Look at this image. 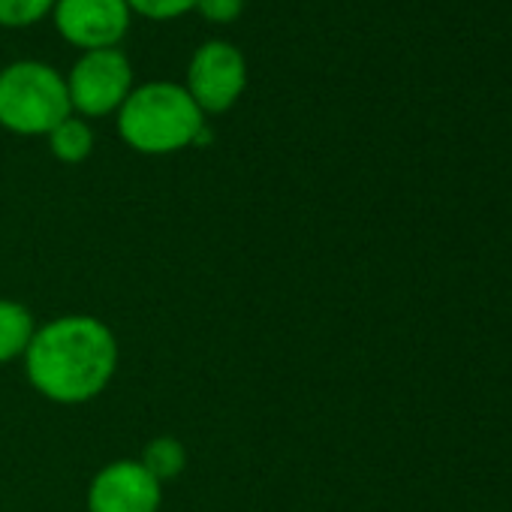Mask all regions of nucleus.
Instances as JSON below:
<instances>
[{
  "label": "nucleus",
  "mask_w": 512,
  "mask_h": 512,
  "mask_svg": "<svg viewBox=\"0 0 512 512\" xmlns=\"http://www.w3.org/2000/svg\"><path fill=\"white\" fill-rule=\"evenodd\" d=\"M121 362L115 332L91 314H64L37 326L25 353L28 383L55 404H88L106 392Z\"/></svg>",
  "instance_id": "obj_1"
},
{
  "label": "nucleus",
  "mask_w": 512,
  "mask_h": 512,
  "mask_svg": "<svg viewBox=\"0 0 512 512\" xmlns=\"http://www.w3.org/2000/svg\"><path fill=\"white\" fill-rule=\"evenodd\" d=\"M118 133L133 151L163 157L196 145L205 136V115L184 85L148 82L118 109Z\"/></svg>",
  "instance_id": "obj_2"
},
{
  "label": "nucleus",
  "mask_w": 512,
  "mask_h": 512,
  "mask_svg": "<svg viewBox=\"0 0 512 512\" xmlns=\"http://www.w3.org/2000/svg\"><path fill=\"white\" fill-rule=\"evenodd\" d=\"M73 115L67 79L43 61L0 70V127L16 136H49Z\"/></svg>",
  "instance_id": "obj_3"
},
{
  "label": "nucleus",
  "mask_w": 512,
  "mask_h": 512,
  "mask_svg": "<svg viewBox=\"0 0 512 512\" xmlns=\"http://www.w3.org/2000/svg\"><path fill=\"white\" fill-rule=\"evenodd\" d=\"M133 88V67L121 49L85 52L67 76L70 106L79 118L118 115Z\"/></svg>",
  "instance_id": "obj_4"
},
{
  "label": "nucleus",
  "mask_w": 512,
  "mask_h": 512,
  "mask_svg": "<svg viewBox=\"0 0 512 512\" xmlns=\"http://www.w3.org/2000/svg\"><path fill=\"white\" fill-rule=\"evenodd\" d=\"M184 88L202 109V115L229 112L247 88V61L241 49L223 40L202 43L187 64Z\"/></svg>",
  "instance_id": "obj_5"
},
{
  "label": "nucleus",
  "mask_w": 512,
  "mask_h": 512,
  "mask_svg": "<svg viewBox=\"0 0 512 512\" xmlns=\"http://www.w3.org/2000/svg\"><path fill=\"white\" fill-rule=\"evenodd\" d=\"M58 34L82 49V52H100V49H118L124 34L130 31V7L127 0H58L52 10Z\"/></svg>",
  "instance_id": "obj_6"
},
{
  "label": "nucleus",
  "mask_w": 512,
  "mask_h": 512,
  "mask_svg": "<svg viewBox=\"0 0 512 512\" xmlns=\"http://www.w3.org/2000/svg\"><path fill=\"white\" fill-rule=\"evenodd\" d=\"M85 503L88 512H160L163 485L139 458H118L94 473Z\"/></svg>",
  "instance_id": "obj_7"
},
{
  "label": "nucleus",
  "mask_w": 512,
  "mask_h": 512,
  "mask_svg": "<svg viewBox=\"0 0 512 512\" xmlns=\"http://www.w3.org/2000/svg\"><path fill=\"white\" fill-rule=\"evenodd\" d=\"M37 332V320L28 305L16 299H0V365L25 359Z\"/></svg>",
  "instance_id": "obj_8"
},
{
  "label": "nucleus",
  "mask_w": 512,
  "mask_h": 512,
  "mask_svg": "<svg viewBox=\"0 0 512 512\" xmlns=\"http://www.w3.org/2000/svg\"><path fill=\"white\" fill-rule=\"evenodd\" d=\"M46 139H49L52 154H55L61 163H70V166L85 163V160L91 157V151H94V130H91V124H88L85 118H79V115L64 118Z\"/></svg>",
  "instance_id": "obj_9"
},
{
  "label": "nucleus",
  "mask_w": 512,
  "mask_h": 512,
  "mask_svg": "<svg viewBox=\"0 0 512 512\" xmlns=\"http://www.w3.org/2000/svg\"><path fill=\"white\" fill-rule=\"evenodd\" d=\"M139 461L163 485V482H172V479H178L184 473V467H187V446L178 437L160 434V437L145 443Z\"/></svg>",
  "instance_id": "obj_10"
},
{
  "label": "nucleus",
  "mask_w": 512,
  "mask_h": 512,
  "mask_svg": "<svg viewBox=\"0 0 512 512\" xmlns=\"http://www.w3.org/2000/svg\"><path fill=\"white\" fill-rule=\"evenodd\" d=\"M58 0H0V25L4 28H31L52 16Z\"/></svg>",
  "instance_id": "obj_11"
},
{
  "label": "nucleus",
  "mask_w": 512,
  "mask_h": 512,
  "mask_svg": "<svg viewBox=\"0 0 512 512\" xmlns=\"http://www.w3.org/2000/svg\"><path fill=\"white\" fill-rule=\"evenodd\" d=\"M127 7L130 13H139L151 22H169L196 10V0H127Z\"/></svg>",
  "instance_id": "obj_12"
},
{
  "label": "nucleus",
  "mask_w": 512,
  "mask_h": 512,
  "mask_svg": "<svg viewBox=\"0 0 512 512\" xmlns=\"http://www.w3.org/2000/svg\"><path fill=\"white\" fill-rule=\"evenodd\" d=\"M244 10V0H196V13L214 25H232Z\"/></svg>",
  "instance_id": "obj_13"
}]
</instances>
